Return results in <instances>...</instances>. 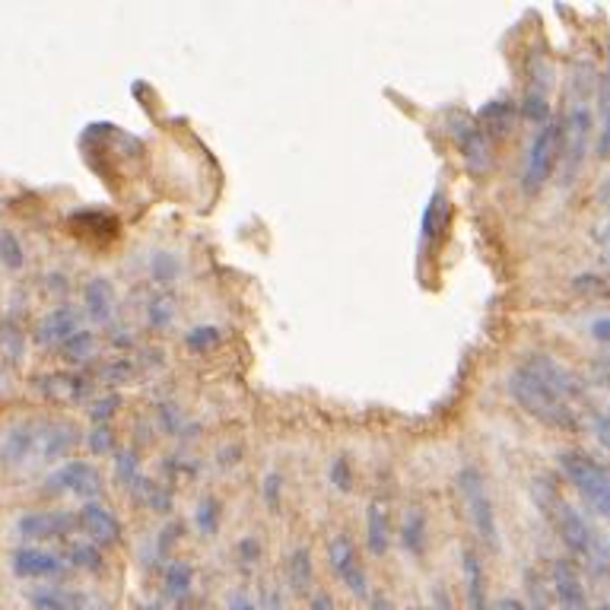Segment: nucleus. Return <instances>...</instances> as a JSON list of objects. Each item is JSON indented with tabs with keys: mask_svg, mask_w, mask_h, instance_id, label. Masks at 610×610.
Segmentation results:
<instances>
[{
	"mask_svg": "<svg viewBox=\"0 0 610 610\" xmlns=\"http://www.w3.org/2000/svg\"><path fill=\"white\" fill-rule=\"evenodd\" d=\"M118 407H121V398L118 395H106V398L89 404V417H92V423H109Z\"/></svg>",
	"mask_w": 610,
	"mask_h": 610,
	"instance_id": "obj_40",
	"label": "nucleus"
},
{
	"mask_svg": "<svg viewBox=\"0 0 610 610\" xmlns=\"http://www.w3.org/2000/svg\"><path fill=\"white\" fill-rule=\"evenodd\" d=\"M77 331H84V312L77 306H58V309H48L38 324H35V334L32 341L38 347H60L64 341H70Z\"/></svg>",
	"mask_w": 610,
	"mask_h": 610,
	"instance_id": "obj_12",
	"label": "nucleus"
},
{
	"mask_svg": "<svg viewBox=\"0 0 610 610\" xmlns=\"http://www.w3.org/2000/svg\"><path fill=\"white\" fill-rule=\"evenodd\" d=\"M531 493L537 499L544 519L551 522V528L559 534V541L566 544V551L579 559L581 566L591 576H610V541L581 515L579 509L553 487L551 480H537L531 487Z\"/></svg>",
	"mask_w": 610,
	"mask_h": 610,
	"instance_id": "obj_2",
	"label": "nucleus"
},
{
	"mask_svg": "<svg viewBox=\"0 0 610 610\" xmlns=\"http://www.w3.org/2000/svg\"><path fill=\"white\" fill-rule=\"evenodd\" d=\"M506 391L531 420L551 430L576 433L581 426L579 404L585 401V385L547 353H528L509 373Z\"/></svg>",
	"mask_w": 610,
	"mask_h": 610,
	"instance_id": "obj_1",
	"label": "nucleus"
},
{
	"mask_svg": "<svg viewBox=\"0 0 610 610\" xmlns=\"http://www.w3.org/2000/svg\"><path fill=\"white\" fill-rule=\"evenodd\" d=\"M595 153H598L601 159H608L610 156V102L605 106V124H601V131H598V144H595Z\"/></svg>",
	"mask_w": 610,
	"mask_h": 610,
	"instance_id": "obj_46",
	"label": "nucleus"
},
{
	"mask_svg": "<svg viewBox=\"0 0 610 610\" xmlns=\"http://www.w3.org/2000/svg\"><path fill=\"white\" fill-rule=\"evenodd\" d=\"M74 531H80L77 515L64 509H42V512H26L16 519V534L26 541H64Z\"/></svg>",
	"mask_w": 610,
	"mask_h": 610,
	"instance_id": "obj_9",
	"label": "nucleus"
},
{
	"mask_svg": "<svg viewBox=\"0 0 610 610\" xmlns=\"http://www.w3.org/2000/svg\"><path fill=\"white\" fill-rule=\"evenodd\" d=\"M198 528H201L203 534H217V528H220V502L213 499V496H203L201 502H198Z\"/></svg>",
	"mask_w": 610,
	"mask_h": 610,
	"instance_id": "obj_38",
	"label": "nucleus"
},
{
	"mask_svg": "<svg viewBox=\"0 0 610 610\" xmlns=\"http://www.w3.org/2000/svg\"><path fill=\"white\" fill-rule=\"evenodd\" d=\"M35 439H38V423H32V420L13 423L0 439V465L10 467V470L26 467V462L35 458Z\"/></svg>",
	"mask_w": 610,
	"mask_h": 610,
	"instance_id": "obj_18",
	"label": "nucleus"
},
{
	"mask_svg": "<svg viewBox=\"0 0 610 610\" xmlns=\"http://www.w3.org/2000/svg\"><path fill=\"white\" fill-rule=\"evenodd\" d=\"M23 356H26V334H23V328L13 319H0V359L7 366H16V363H23Z\"/></svg>",
	"mask_w": 610,
	"mask_h": 610,
	"instance_id": "obj_25",
	"label": "nucleus"
},
{
	"mask_svg": "<svg viewBox=\"0 0 610 610\" xmlns=\"http://www.w3.org/2000/svg\"><path fill=\"white\" fill-rule=\"evenodd\" d=\"M563 124V163H566V178L579 173L585 149H588V134H591V109L588 99H569Z\"/></svg>",
	"mask_w": 610,
	"mask_h": 610,
	"instance_id": "obj_7",
	"label": "nucleus"
},
{
	"mask_svg": "<svg viewBox=\"0 0 610 610\" xmlns=\"http://www.w3.org/2000/svg\"><path fill=\"white\" fill-rule=\"evenodd\" d=\"M455 487H458V493L465 499V509H467V519L474 524V531H477V537H480V544L487 547V551H499V522H496V509H493V499H490V490H487V480H484V474L477 470V467H462L458 474H455Z\"/></svg>",
	"mask_w": 610,
	"mask_h": 610,
	"instance_id": "obj_4",
	"label": "nucleus"
},
{
	"mask_svg": "<svg viewBox=\"0 0 610 610\" xmlns=\"http://www.w3.org/2000/svg\"><path fill=\"white\" fill-rule=\"evenodd\" d=\"M175 610H191V608H188V601H181V605H175Z\"/></svg>",
	"mask_w": 610,
	"mask_h": 610,
	"instance_id": "obj_52",
	"label": "nucleus"
},
{
	"mask_svg": "<svg viewBox=\"0 0 610 610\" xmlns=\"http://www.w3.org/2000/svg\"><path fill=\"white\" fill-rule=\"evenodd\" d=\"M175 315V296L169 290H159L149 296V302H146V321L153 324V328H166Z\"/></svg>",
	"mask_w": 610,
	"mask_h": 610,
	"instance_id": "obj_31",
	"label": "nucleus"
},
{
	"mask_svg": "<svg viewBox=\"0 0 610 610\" xmlns=\"http://www.w3.org/2000/svg\"><path fill=\"white\" fill-rule=\"evenodd\" d=\"M77 524L96 547H115L121 541V522L102 502H84V509L77 512Z\"/></svg>",
	"mask_w": 610,
	"mask_h": 610,
	"instance_id": "obj_16",
	"label": "nucleus"
},
{
	"mask_svg": "<svg viewBox=\"0 0 610 610\" xmlns=\"http://www.w3.org/2000/svg\"><path fill=\"white\" fill-rule=\"evenodd\" d=\"M528 610H556L551 595V585H547V576L541 573H528Z\"/></svg>",
	"mask_w": 610,
	"mask_h": 610,
	"instance_id": "obj_33",
	"label": "nucleus"
},
{
	"mask_svg": "<svg viewBox=\"0 0 610 610\" xmlns=\"http://www.w3.org/2000/svg\"><path fill=\"white\" fill-rule=\"evenodd\" d=\"M131 359H109V363H99L96 366V378L102 385H124L131 378Z\"/></svg>",
	"mask_w": 610,
	"mask_h": 610,
	"instance_id": "obj_36",
	"label": "nucleus"
},
{
	"mask_svg": "<svg viewBox=\"0 0 610 610\" xmlns=\"http://www.w3.org/2000/svg\"><path fill=\"white\" fill-rule=\"evenodd\" d=\"M445 217H448V203L442 198V191H436L430 207H426V213H423V242L426 239H436L445 230Z\"/></svg>",
	"mask_w": 610,
	"mask_h": 610,
	"instance_id": "obj_35",
	"label": "nucleus"
},
{
	"mask_svg": "<svg viewBox=\"0 0 610 610\" xmlns=\"http://www.w3.org/2000/svg\"><path fill=\"white\" fill-rule=\"evenodd\" d=\"M258 610H284V595L274 581H264L262 588V608Z\"/></svg>",
	"mask_w": 610,
	"mask_h": 610,
	"instance_id": "obj_43",
	"label": "nucleus"
},
{
	"mask_svg": "<svg viewBox=\"0 0 610 610\" xmlns=\"http://www.w3.org/2000/svg\"><path fill=\"white\" fill-rule=\"evenodd\" d=\"M591 378H595L598 388H605L610 395V356H601V359L591 363Z\"/></svg>",
	"mask_w": 610,
	"mask_h": 610,
	"instance_id": "obj_45",
	"label": "nucleus"
},
{
	"mask_svg": "<svg viewBox=\"0 0 610 610\" xmlns=\"http://www.w3.org/2000/svg\"><path fill=\"white\" fill-rule=\"evenodd\" d=\"M178 274H181V264H178V258L169 255V252H156V255L149 258V277H153V284H159L163 290L173 287L175 280H178Z\"/></svg>",
	"mask_w": 610,
	"mask_h": 610,
	"instance_id": "obj_29",
	"label": "nucleus"
},
{
	"mask_svg": "<svg viewBox=\"0 0 610 610\" xmlns=\"http://www.w3.org/2000/svg\"><path fill=\"white\" fill-rule=\"evenodd\" d=\"M563 163V124L547 121L534 131L528 156H524L522 188L528 195H537L556 173V166Z\"/></svg>",
	"mask_w": 610,
	"mask_h": 610,
	"instance_id": "obj_5",
	"label": "nucleus"
},
{
	"mask_svg": "<svg viewBox=\"0 0 610 610\" xmlns=\"http://www.w3.org/2000/svg\"><path fill=\"white\" fill-rule=\"evenodd\" d=\"M0 264L7 270H20L26 264V248L13 230H0Z\"/></svg>",
	"mask_w": 610,
	"mask_h": 610,
	"instance_id": "obj_32",
	"label": "nucleus"
},
{
	"mask_svg": "<svg viewBox=\"0 0 610 610\" xmlns=\"http://www.w3.org/2000/svg\"><path fill=\"white\" fill-rule=\"evenodd\" d=\"M465 559V588H467V610H493L490 608V598H487V573H484V563L474 547L462 551Z\"/></svg>",
	"mask_w": 610,
	"mask_h": 610,
	"instance_id": "obj_20",
	"label": "nucleus"
},
{
	"mask_svg": "<svg viewBox=\"0 0 610 610\" xmlns=\"http://www.w3.org/2000/svg\"><path fill=\"white\" fill-rule=\"evenodd\" d=\"M496 610H528V608H524L519 598H502V601L496 605Z\"/></svg>",
	"mask_w": 610,
	"mask_h": 610,
	"instance_id": "obj_50",
	"label": "nucleus"
},
{
	"mask_svg": "<svg viewBox=\"0 0 610 610\" xmlns=\"http://www.w3.org/2000/svg\"><path fill=\"white\" fill-rule=\"evenodd\" d=\"M10 566L20 579H58L67 573L64 556L45 547H16L10 556Z\"/></svg>",
	"mask_w": 610,
	"mask_h": 610,
	"instance_id": "obj_15",
	"label": "nucleus"
},
{
	"mask_svg": "<svg viewBox=\"0 0 610 610\" xmlns=\"http://www.w3.org/2000/svg\"><path fill=\"white\" fill-rule=\"evenodd\" d=\"M230 610H258V605L252 598H245V595H235L233 601H230Z\"/></svg>",
	"mask_w": 610,
	"mask_h": 610,
	"instance_id": "obj_49",
	"label": "nucleus"
},
{
	"mask_svg": "<svg viewBox=\"0 0 610 610\" xmlns=\"http://www.w3.org/2000/svg\"><path fill=\"white\" fill-rule=\"evenodd\" d=\"M426 541H430V522L423 509H407L404 522H401V547L410 556H423L426 553Z\"/></svg>",
	"mask_w": 610,
	"mask_h": 610,
	"instance_id": "obj_23",
	"label": "nucleus"
},
{
	"mask_svg": "<svg viewBox=\"0 0 610 610\" xmlns=\"http://www.w3.org/2000/svg\"><path fill=\"white\" fill-rule=\"evenodd\" d=\"M328 563H331V573L347 585L350 595L356 598H369V579H366V569L359 563V553L353 547L347 534H334L328 541Z\"/></svg>",
	"mask_w": 610,
	"mask_h": 610,
	"instance_id": "obj_8",
	"label": "nucleus"
},
{
	"mask_svg": "<svg viewBox=\"0 0 610 610\" xmlns=\"http://www.w3.org/2000/svg\"><path fill=\"white\" fill-rule=\"evenodd\" d=\"M287 576L296 595H312V579H315V569H312V553L306 547H296L287 559Z\"/></svg>",
	"mask_w": 610,
	"mask_h": 610,
	"instance_id": "obj_26",
	"label": "nucleus"
},
{
	"mask_svg": "<svg viewBox=\"0 0 610 610\" xmlns=\"http://www.w3.org/2000/svg\"><path fill=\"white\" fill-rule=\"evenodd\" d=\"M60 353H64L67 363H87V359H92V353H96V334L87 331V328L77 331L70 341L60 344Z\"/></svg>",
	"mask_w": 610,
	"mask_h": 610,
	"instance_id": "obj_30",
	"label": "nucleus"
},
{
	"mask_svg": "<svg viewBox=\"0 0 610 610\" xmlns=\"http://www.w3.org/2000/svg\"><path fill=\"white\" fill-rule=\"evenodd\" d=\"M328 480H331V487H337L341 493H347L350 484H353L347 458H334V462H331V467H328Z\"/></svg>",
	"mask_w": 610,
	"mask_h": 610,
	"instance_id": "obj_41",
	"label": "nucleus"
},
{
	"mask_svg": "<svg viewBox=\"0 0 610 610\" xmlns=\"http://www.w3.org/2000/svg\"><path fill=\"white\" fill-rule=\"evenodd\" d=\"M373 610H395V605H391L385 595H376V598H373Z\"/></svg>",
	"mask_w": 610,
	"mask_h": 610,
	"instance_id": "obj_51",
	"label": "nucleus"
},
{
	"mask_svg": "<svg viewBox=\"0 0 610 610\" xmlns=\"http://www.w3.org/2000/svg\"><path fill=\"white\" fill-rule=\"evenodd\" d=\"M84 309L92 321L109 324L115 315V287L106 277H92L84 287Z\"/></svg>",
	"mask_w": 610,
	"mask_h": 610,
	"instance_id": "obj_21",
	"label": "nucleus"
},
{
	"mask_svg": "<svg viewBox=\"0 0 610 610\" xmlns=\"http://www.w3.org/2000/svg\"><path fill=\"white\" fill-rule=\"evenodd\" d=\"M591 430L595 439L610 452V413H591Z\"/></svg>",
	"mask_w": 610,
	"mask_h": 610,
	"instance_id": "obj_44",
	"label": "nucleus"
},
{
	"mask_svg": "<svg viewBox=\"0 0 610 610\" xmlns=\"http://www.w3.org/2000/svg\"><path fill=\"white\" fill-rule=\"evenodd\" d=\"M35 388H38V395H45L52 401L80 404L92 395V378L87 373H45V376H35Z\"/></svg>",
	"mask_w": 610,
	"mask_h": 610,
	"instance_id": "obj_17",
	"label": "nucleus"
},
{
	"mask_svg": "<svg viewBox=\"0 0 610 610\" xmlns=\"http://www.w3.org/2000/svg\"><path fill=\"white\" fill-rule=\"evenodd\" d=\"M452 137H455V144L462 146L465 163L474 173H490V166H493V141L484 134V127L474 118H455L452 121Z\"/></svg>",
	"mask_w": 610,
	"mask_h": 610,
	"instance_id": "obj_10",
	"label": "nucleus"
},
{
	"mask_svg": "<svg viewBox=\"0 0 610 610\" xmlns=\"http://www.w3.org/2000/svg\"><path fill=\"white\" fill-rule=\"evenodd\" d=\"M512 121H515V106L506 102V99H496L490 106H484V112L477 118V124L484 127V134H487L490 141L509 134V131H512Z\"/></svg>",
	"mask_w": 610,
	"mask_h": 610,
	"instance_id": "obj_24",
	"label": "nucleus"
},
{
	"mask_svg": "<svg viewBox=\"0 0 610 610\" xmlns=\"http://www.w3.org/2000/svg\"><path fill=\"white\" fill-rule=\"evenodd\" d=\"M64 563L84 573H99L102 569V547H96L92 541H70L64 551Z\"/></svg>",
	"mask_w": 610,
	"mask_h": 610,
	"instance_id": "obj_27",
	"label": "nucleus"
},
{
	"mask_svg": "<svg viewBox=\"0 0 610 610\" xmlns=\"http://www.w3.org/2000/svg\"><path fill=\"white\" fill-rule=\"evenodd\" d=\"M601 610H610V608H601Z\"/></svg>",
	"mask_w": 610,
	"mask_h": 610,
	"instance_id": "obj_53",
	"label": "nucleus"
},
{
	"mask_svg": "<svg viewBox=\"0 0 610 610\" xmlns=\"http://www.w3.org/2000/svg\"><path fill=\"white\" fill-rule=\"evenodd\" d=\"M45 496H80L87 502H96V496L102 493V474L89 462H67V465L55 467L45 477Z\"/></svg>",
	"mask_w": 610,
	"mask_h": 610,
	"instance_id": "obj_6",
	"label": "nucleus"
},
{
	"mask_svg": "<svg viewBox=\"0 0 610 610\" xmlns=\"http://www.w3.org/2000/svg\"><path fill=\"white\" fill-rule=\"evenodd\" d=\"M191 581H195V573H191V566H188L185 559H173V563L166 566V591H169V598H173L175 605L188 601Z\"/></svg>",
	"mask_w": 610,
	"mask_h": 610,
	"instance_id": "obj_28",
	"label": "nucleus"
},
{
	"mask_svg": "<svg viewBox=\"0 0 610 610\" xmlns=\"http://www.w3.org/2000/svg\"><path fill=\"white\" fill-rule=\"evenodd\" d=\"M87 442L92 455H112V452H115V433H112L109 423H96Z\"/></svg>",
	"mask_w": 610,
	"mask_h": 610,
	"instance_id": "obj_39",
	"label": "nucleus"
},
{
	"mask_svg": "<svg viewBox=\"0 0 610 610\" xmlns=\"http://www.w3.org/2000/svg\"><path fill=\"white\" fill-rule=\"evenodd\" d=\"M366 544H369V551L376 553V556L388 553L391 522H388V502L385 499H373L369 509H366Z\"/></svg>",
	"mask_w": 610,
	"mask_h": 610,
	"instance_id": "obj_22",
	"label": "nucleus"
},
{
	"mask_svg": "<svg viewBox=\"0 0 610 610\" xmlns=\"http://www.w3.org/2000/svg\"><path fill=\"white\" fill-rule=\"evenodd\" d=\"M80 442V430L67 420H52L38 423V439H35V465H52L70 455V448Z\"/></svg>",
	"mask_w": 610,
	"mask_h": 610,
	"instance_id": "obj_13",
	"label": "nucleus"
},
{
	"mask_svg": "<svg viewBox=\"0 0 610 610\" xmlns=\"http://www.w3.org/2000/svg\"><path fill=\"white\" fill-rule=\"evenodd\" d=\"M551 64L541 58V55H534L531 58V84H528V92H524L522 115L528 121H534L537 127L551 121Z\"/></svg>",
	"mask_w": 610,
	"mask_h": 610,
	"instance_id": "obj_14",
	"label": "nucleus"
},
{
	"mask_svg": "<svg viewBox=\"0 0 610 610\" xmlns=\"http://www.w3.org/2000/svg\"><path fill=\"white\" fill-rule=\"evenodd\" d=\"M280 487H284L280 474H267V477H264V502H267L270 512L280 509Z\"/></svg>",
	"mask_w": 610,
	"mask_h": 610,
	"instance_id": "obj_42",
	"label": "nucleus"
},
{
	"mask_svg": "<svg viewBox=\"0 0 610 610\" xmlns=\"http://www.w3.org/2000/svg\"><path fill=\"white\" fill-rule=\"evenodd\" d=\"M239 551H242V556H245V559H258V541H255V537H245Z\"/></svg>",
	"mask_w": 610,
	"mask_h": 610,
	"instance_id": "obj_48",
	"label": "nucleus"
},
{
	"mask_svg": "<svg viewBox=\"0 0 610 610\" xmlns=\"http://www.w3.org/2000/svg\"><path fill=\"white\" fill-rule=\"evenodd\" d=\"M115 477L127 493H131V490L137 487V480L144 477V474H141V465H137V455H134L131 448L115 452Z\"/></svg>",
	"mask_w": 610,
	"mask_h": 610,
	"instance_id": "obj_34",
	"label": "nucleus"
},
{
	"mask_svg": "<svg viewBox=\"0 0 610 610\" xmlns=\"http://www.w3.org/2000/svg\"><path fill=\"white\" fill-rule=\"evenodd\" d=\"M223 341V331L220 328H213V324H207V328H191L188 334H185V344L191 350H210V347H217Z\"/></svg>",
	"mask_w": 610,
	"mask_h": 610,
	"instance_id": "obj_37",
	"label": "nucleus"
},
{
	"mask_svg": "<svg viewBox=\"0 0 610 610\" xmlns=\"http://www.w3.org/2000/svg\"><path fill=\"white\" fill-rule=\"evenodd\" d=\"M547 585H551L556 610H588L585 581H581V573L569 559H553L551 573H547Z\"/></svg>",
	"mask_w": 610,
	"mask_h": 610,
	"instance_id": "obj_11",
	"label": "nucleus"
},
{
	"mask_svg": "<svg viewBox=\"0 0 610 610\" xmlns=\"http://www.w3.org/2000/svg\"><path fill=\"white\" fill-rule=\"evenodd\" d=\"M35 610H99V605L89 598L87 591L77 588H64V585H45V588H32L26 595Z\"/></svg>",
	"mask_w": 610,
	"mask_h": 610,
	"instance_id": "obj_19",
	"label": "nucleus"
},
{
	"mask_svg": "<svg viewBox=\"0 0 610 610\" xmlns=\"http://www.w3.org/2000/svg\"><path fill=\"white\" fill-rule=\"evenodd\" d=\"M591 337H595V341H601L605 347H610V315L608 319H598L595 324H591Z\"/></svg>",
	"mask_w": 610,
	"mask_h": 610,
	"instance_id": "obj_47",
	"label": "nucleus"
},
{
	"mask_svg": "<svg viewBox=\"0 0 610 610\" xmlns=\"http://www.w3.org/2000/svg\"><path fill=\"white\" fill-rule=\"evenodd\" d=\"M559 470L563 477L573 484V490L585 499V506L601 515L610 519V470L601 462H595L591 455H585L579 448H569V452H559Z\"/></svg>",
	"mask_w": 610,
	"mask_h": 610,
	"instance_id": "obj_3",
	"label": "nucleus"
}]
</instances>
